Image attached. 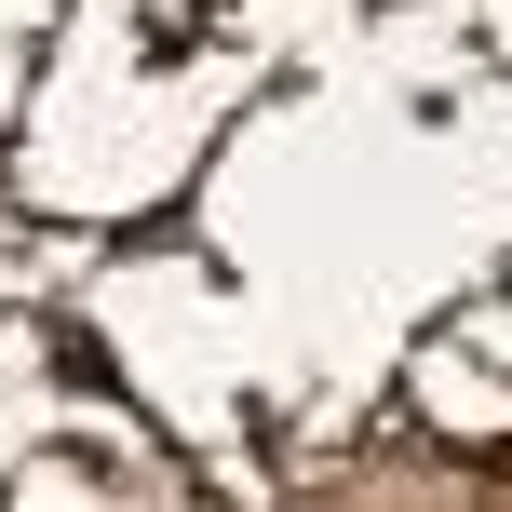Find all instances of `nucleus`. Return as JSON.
<instances>
[]
</instances>
